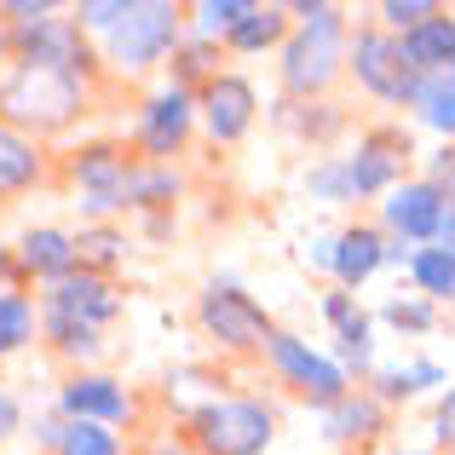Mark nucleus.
<instances>
[{
  "instance_id": "2f4dec72",
  "label": "nucleus",
  "mask_w": 455,
  "mask_h": 455,
  "mask_svg": "<svg viewBox=\"0 0 455 455\" xmlns=\"http://www.w3.org/2000/svg\"><path fill=\"white\" fill-rule=\"evenodd\" d=\"M380 317H387L398 334H427L438 323V311L427 306V300H387V306H380Z\"/></svg>"
},
{
  "instance_id": "f257e3e1",
  "label": "nucleus",
  "mask_w": 455,
  "mask_h": 455,
  "mask_svg": "<svg viewBox=\"0 0 455 455\" xmlns=\"http://www.w3.org/2000/svg\"><path fill=\"white\" fill-rule=\"evenodd\" d=\"M87 110V81L64 69H35V64H6L0 69V122L29 139L64 133Z\"/></svg>"
},
{
  "instance_id": "412c9836",
  "label": "nucleus",
  "mask_w": 455,
  "mask_h": 455,
  "mask_svg": "<svg viewBox=\"0 0 455 455\" xmlns=\"http://www.w3.org/2000/svg\"><path fill=\"white\" fill-rule=\"evenodd\" d=\"M289 35H294V12L289 6H254L231 35H225V46H231V52H266V46H283Z\"/></svg>"
},
{
  "instance_id": "c9c22d12",
  "label": "nucleus",
  "mask_w": 455,
  "mask_h": 455,
  "mask_svg": "<svg viewBox=\"0 0 455 455\" xmlns=\"http://www.w3.org/2000/svg\"><path fill=\"white\" fill-rule=\"evenodd\" d=\"M18 427H23V403H18V398H12V392H6V387H0V444H6V438H12V433H18Z\"/></svg>"
},
{
  "instance_id": "7c9ffc66",
  "label": "nucleus",
  "mask_w": 455,
  "mask_h": 455,
  "mask_svg": "<svg viewBox=\"0 0 455 455\" xmlns=\"http://www.w3.org/2000/svg\"><path fill=\"white\" fill-rule=\"evenodd\" d=\"M306 190L317 202H352V179H346V162L340 156H329V162H317L306 173Z\"/></svg>"
},
{
  "instance_id": "c756f323",
  "label": "nucleus",
  "mask_w": 455,
  "mask_h": 455,
  "mask_svg": "<svg viewBox=\"0 0 455 455\" xmlns=\"http://www.w3.org/2000/svg\"><path fill=\"white\" fill-rule=\"evenodd\" d=\"M173 58H179V81H173V87H185V92L196 87V81L208 87V81L220 76V69H213V41H202V35H190V41L179 46Z\"/></svg>"
},
{
  "instance_id": "9d476101",
  "label": "nucleus",
  "mask_w": 455,
  "mask_h": 455,
  "mask_svg": "<svg viewBox=\"0 0 455 455\" xmlns=\"http://www.w3.org/2000/svg\"><path fill=\"white\" fill-rule=\"evenodd\" d=\"M190 127H196V92L162 87L145 110H139L133 139H139V150H145V162H173V156L190 145Z\"/></svg>"
},
{
  "instance_id": "423d86ee",
  "label": "nucleus",
  "mask_w": 455,
  "mask_h": 455,
  "mask_svg": "<svg viewBox=\"0 0 455 455\" xmlns=\"http://www.w3.org/2000/svg\"><path fill=\"white\" fill-rule=\"evenodd\" d=\"M346 69L387 104H415V92H421V76L403 64V46L392 29H357L346 41Z\"/></svg>"
},
{
  "instance_id": "a211bd4d",
  "label": "nucleus",
  "mask_w": 455,
  "mask_h": 455,
  "mask_svg": "<svg viewBox=\"0 0 455 455\" xmlns=\"http://www.w3.org/2000/svg\"><path fill=\"white\" fill-rule=\"evenodd\" d=\"M46 179V150L41 139L18 133V127L0 122V196H23Z\"/></svg>"
},
{
  "instance_id": "20e7f679",
  "label": "nucleus",
  "mask_w": 455,
  "mask_h": 455,
  "mask_svg": "<svg viewBox=\"0 0 455 455\" xmlns=\"http://www.w3.org/2000/svg\"><path fill=\"white\" fill-rule=\"evenodd\" d=\"M277 438V415L259 398H208L190 415V444L202 455H266Z\"/></svg>"
},
{
  "instance_id": "7ed1b4c3",
  "label": "nucleus",
  "mask_w": 455,
  "mask_h": 455,
  "mask_svg": "<svg viewBox=\"0 0 455 455\" xmlns=\"http://www.w3.org/2000/svg\"><path fill=\"white\" fill-rule=\"evenodd\" d=\"M185 46V12L173 0H133L127 18L104 35V52L122 76H139V69H156L167 52Z\"/></svg>"
},
{
  "instance_id": "2eb2a0df",
  "label": "nucleus",
  "mask_w": 455,
  "mask_h": 455,
  "mask_svg": "<svg viewBox=\"0 0 455 455\" xmlns=\"http://www.w3.org/2000/svg\"><path fill=\"white\" fill-rule=\"evenodd\" d=\"M18 271L23 277H35L46 289V283H64L69 271H81V254H76V236L58 231V225H35V231L18 236Z\"/></svg>"
},
{
  "instance_id": "0eeeda50",
  "label": "nucleus",
  "mask_w": 455,
  "mask_h": 455,
  "mask_svg": "<svg viewBox=\"0 0 455 455\" xmlns=\"http://www.w3.org/2000/svg\"><path fill=\"white\" fill-rule=\"evenodd\" d=\"M69 179L81 190V208L92 213V225H110L116 213H127V179H133V156L116 145H81L69 156Z\"/></svg>"
},
{
  "instance_id": "ea45409f",
  "label": "nucleus",
  "mask_w": 455,
  "mask_h": 455,
  "mask_svg": "<svg viewBox=\"0 0 455 455\" xmlns=\"http://www.w3.org/2000/svg\"><path fill=\"white\" fill-rule=\"evenodd\" d=\"M156 455H179V444H162V450H156Z\"/></svg>"
},
{
  "instance_id": "6ab92c4d",
  "label": "nucleus",
  "mask_w": 455,
  "mask_h": 455,
  "mask_svg": "<svg viewBox=\"0 0 455 455\" xmlns=\"http://www.w3.org/2000/svg\"><path fill=\"white\" fill-rule=\"evenodd\" d=\"M380 266H387V236L375 225H352V231L334 236V277H340V289L369 283Z\"/></svg>"
},
{
  "instance_id": "72a5a7b5",
  "label": "nucleus",
  "mask_w": 455,
  "mask_h": 455,
  "mask_svg": "<svg viewBox=\"0 0 455 455\" xmlns=\"http://www.w3.org/2000/svg\"><path fill=\"white\" fill-rule=\"evenodd\" d=\"M127 6H133V0H81L76 23H81V29H104V35H110L116 23L127 18Z\"/></svg>"
},
{
  "instance_id": "aec40b11",
  "label": "nucleus",
  "mask_w": 455,
  "mask_h": 455,
  "mask_svg": "<svg viewBox=\"0 0 455 455\" xmlns=\"http://www.w3.org/2000/svg\"><path fill=\"white\" fill-rule=\"evenodd\" d=\"M398 46H403V64H410L421 81L438 76V69H450V58H455V18L438 12V18H427L421 29L398 35Z\"/></svg>"
},
{
  "instance_id": "79ce46f5",
  "label": "nucleus",
  "mask_w": 455,
  "mask_h": 455,
  "mask_svg": "<svg viewBox=\"0 0 455 455\" xmlns=\"http://www.w3.org/2000/svg\"><path fill=\"white\" fill-rule=\"evenodd\" d=\"M450 76H455V58H450Z\"/></svg>"
},
{
  "instance_id": "c85d7f7f",
  "label": "nucleus",
  "mask_w": 455,
  "mask_h": 455,
  "mask_svg": "<svg viewBox=\"0 0 455 455\" xmlns=\"http://www.w3.org/2000/svg\"><path fill=\"white\" fill-rule=\"evenodd\" d=\"M254 12V0H202L190 18H196V35L202 41H220V35H231L236 23Z\"/></svg>"
},
{
  "instance_id": "dca6fc26",
  "label": "nucleus",
  "mask_w": 455,
  "mask_h": 455,
  "mask_svg": "<svg viewBox=\"0 0 455 455\" xmlns=\"http://www.w3.org/2000/svg\"><path fill=\"white\" fill-rule=\"evenodd\" d=\"M323 317L334 323V340H340V369L369 375V363H375V340H369V311L357 306V294H346V289L323 294Z\"/></svg>"
},
{
  "instance_id": "393cba45",
  "label": "nucleus",
  "mask_w": 455,
  "mask_h": 455,
  "mask_svg": "<svg viewBox=\"0 0 455 455\" xmlns=\"http://www.w3.org/2000/svg\"><path fill=\"white\" fill-rule=\"evenodd\" d=\"M52 455H122V438H116V427L99 421H58Z\"/></svg>"
},
{
  "instance_id": "bb28decb",
  "label": "nucleus",
  "mask_w": 455,
  "mask_h": 455,
  "mask_svg": "<svg viewBox=\"0 0 455 455\" xmlns=\"http://www.w3.org/2000/svg\"><path fill=\"white\" fill-rule=\"evenodd\" d=\"M410 277L421 283L427 300H455V254H444V248H415Z\"/></svg>"
},
{
  "instance_id": "ddd939ff",
  "label": "nucleus",
  "mask_w": 455,
  "mask_h": 455,
  "mask_svg": "<svg viewBox=\"0 0 455 455\" xmlns=\"http://www.w3.org/2000/svg\"><path fill=\"white\" fill-rule=\"evenodd\" d=\"M58 410H64V421L122 427V421H133V392L110 375H69L58 387Z\"/></svg>"
},
{
  "instance_id": "4468645a",
  "label": "nucleus",
  "mask_w": 455,
  "mask_h": 455,
  "mask_svg": "<svg viewBox=\"0 0 455 455\" xmlns=\"http://www.w3.org/2000/svg\"><path fill=\"white\" fill-rule=\"evenodd\" d=\"M403 156H410V139H398V133H369V139H357V150L346 156L352 196H380V190H398Z\"/></svg>"
},
{
  "instance_id": "5701e85b",
  "label": "nucleus",
  "mask_w": 455,
  "mask_h": 455,
  "mask_svg": "<svg viewBox=\"0 0 455 455\" xmlns=\"http://www.w3.org/2000/svg\"><path fill=\"white\" fill-rule=\"evenodd\" d=\"M185 179L167 162H133V179H127V208H173Z\"/></svg>"
},
{
  "instance_id": "f704fd0d",
  "label": "nucleus",
  "mask_w": 455,
  "mask_h": 455,
  "mask_svg": "<svg viewBox=\"0 0 455 455\" xmlns=\"http://www.w3.org/2000/svg\"><path fill=\"white\" fill-rule=\"evenodd\" d=\"M433 438L438 444H455V387L438 398V410H433Z\"/></svg>"
},
{
  "instance_id": "6e6552de",
  "label": "nucleus",
  "mask_w": 455,
  "mask_h": 455,
  "mask_svg": "<svg viewBox=\"0 0 455 455\" xmlns=\"http://www.w3.org/2000/svg\"><path fill=\"white\" fill-rule=\"evenodd\" d=\"M266 357H271V369H277L283 380H289L300 398H311L317 410H329V403H340L346 392V369H340V357H323V352H311V346L300 340V334H271V346H266Z\"/></svg>"
},
{
  "instance_id": "cd10ccee",
  "label": "nucleus",
  "mask_w": 455,
  "mask_h": 455,
  "mask_svg": "<svg viewBox=\"0 0 455 455\" xmlns=\"http://www.w3.org/2000/svg\"><path fill=\"white\" fill-rule=\"evenodd\" d=\"M444 369L438 363H403V369H380L375 375V398L380 403H398V398H415L421 387H438Z\"/></svg>"
},
{
  "instance_id": "f03ea898",
  "label": "nucleus",
  "mask_w": 455,
  "mask_h": 455,
  "mask_svg": "<svg viewBox=\"0 0 455 455\" xmlns=\"http://www.w3.org/2000/svg\"><path fill=\"white\" fill-rule=\"evenodd\" d=\"M294 18V35L283 41V87L294 92V99H317V92L334 87V76H340L346 64V18L340 6H289Z\"/></svg>"
},
{
  "instance_id": "e433bc0d",
  "label": "nucleus",
  "mask_w": 455,
  "mask_h": 455,
  "mask_svg": "<svg viewBox=\"0 0 455 455\" xmlns=\"http://www.w3.org/2000/svg\"><path fill=\"white\" fill-rule=\"evenodd\" d=\"M427 179H433L444 196H455V150H438V156H433V173H427Z\"/></svg>"
},
{
  "instance_id": "a19ab883",
  "label": "nucleus",
  "mask_w": 455,
  "mask_h": 455,
  "mask_svg": "<svg viewBox=\"0 0 455 455\" xmlns=\"http://www.w3.org/2000/svg\"><path fill=\"white\" fill-rule=\"evenodd\" d=\"M392 455H427V450H392Z\"/></svg>"
},
{
  "instance_id": "9b49d317",
  "label": "nucleus",
  "mask_w": 455,
  "mask_h": 455,
  "mask_svg": "<svg viewBox=\"0 0 455 455\" xmlns=\"http://www.w3.org/2000/svg\"><path fill=\"white\" fill-rule=\"evenodd\" d=\"M254 110H259L254 81L231 76V69H220L208 87H196V116H202V127H208L213 145H236V139L254 127Z\"/></svg>"
},
{
  "instance_id": "f8f14e48",
  "label": "nucleus",
  "mask_w": 455,
  "mask_h": 455,
  "mask_svg": "<svg viewBox=\"0 0 455 455\" xmlns=\"http://www.w3.org/2000/svg\"><path fill=\"white\" fill-rule=\"evenodd\" d=\"M444 208H450V196L433 185V179H410V185L387 190V202H380V213H387V231L398 236V243H433Z\"/></svg>"
},
{
  "instance_id": "58836bf2",
  "label": "nucleus",
  "mask_w": 455,
  "mask_h": 455,
  "mask_svg": "<svg viewBox=\"0 0 455 455\" xmlns=\"http://www.w3.org/2000/svg\"><path fill=\"white\" fill-rule=\"evenodd\" d=\"M410 259H415V248H410V243H398V236H392V243H387V266H410Z\"/></svg>"
},
{
  "instance_id": "b1692460",
  "label": "nucleus",
  "mask_w": 455,
  "mask_h": 455,
  "mask_svg": "<svg viewBox=\"0 0 455 455\" xmlns=\"http://www.w3.org/2000/svg\"><path fill=\"white\" fill-rule=\"evenodd\" d=\"M415 110H421V122L433 127V133H450L455 139V76H450V69H438V76L421 81Z\"/></svg>"
},
{
  "instance_id": "f3484780",
  "label": "nucleus",
  "mask_w": 455,
  "mask_h": 455,
  "mask_svg": "<svg viewBox=\"0 0 455 455\" xmlns=\"http://www.w3.org/2000/svg\"><path fill=\"white\" fill-rule=\"evenodd\" d=\"M380 427H387V403H380L375 392H346L340 403L323 410V438H329V444H363Z\"/></svg>"
},
{
  "instance_id": "4c0bfd02",
  "label": "nucleus",
  "mask_w": 455,
  "mask_h": 455,
  "mask_svg": "<svg viewBox=\"0 0 455 455\" xmlns=\"http://www.w3.org/2000/svg\"><path fill=\"white\" fill-rule=\"evenodd\" d=\"M433 248H444V254H455V196H450L444 220H438V236H433Z\"/></svg>"
},
{
  "instance_id": "a878e982",
  "label": "nucleus",
  "mask_w": 455,
  "mask_h": 455,
  "mask_svg": "<svg viewBox=\"0 0 455 455\" xmlns=\"http://www.w3.org/2000/svg\"><path fill=\"white\" fill-rule=\"evenodd\" d=\"M76 254H81V271H110V266H122L127 259V236L116 231V225H87V231L76 236Z\"/></svg>"
},
{
  "instance_id": "4be33fe9",
  "label": "nucleus",
  "mask_w": 455,
  "mask_h": 455,
  "mask_svg": "<svg viewBox=\"0 0 455 455\" xmlns=\"http://www.w3.org/2000/svg\"><path fill=\"white\" fill-rule=\"evenodd\" d=\"M41 334V306L23 289H0V357H18Z\"/></svg>"
},
{
  "instance_id": "39448f33",
  "label": "nucleus",
  "mask_w": 455,
  "mask_h": 455,
  "mask_svg": "<svg viewBox=\"0 0 455 455\" xmlns=\"http://www.w3.org/2000/svg\"><path fill=\"white\" fill-rule=\"evenodd\" d=\"M196 323L225 352H266L271 334H277L271 317H266V306H259L254 294H243L236 283H208L202 300H196Z\"/></svg>"
},
{
  "instance_id": "1a4fd4ad",
  "label": "nucleus",
  "mask_w": 455,
  "mask_h": 455,
  "mask_svg": "<svg viewBox=\"0 0 455 455\" xmlns=\"http://www.w3.org/2000/svg\"><path fill=\"white\" fill-rule=\"evenodd\" d=\"M41 317L104 334V323L122 317V294H116V283L99 277V271H69L64 283H46L41 289Z\"/></svg>"
},
{
  "instance_id": "473e14b6",
  "label": "nucleus",
  "mask_w": 455,
  "mask_h": 455,
  "mask_svg": "<svg viewBox=\"0 0 455 455\" xmlns=\"http://www.w3.org/2000/svg\"><path fill=\"white\" fill-rule=\"evenodd\" d=\"M438 12H444V6H433V0H387L380 18H387L392 35H410V29H421L427 18H438Z\"/></svg>"
}]
</instances>
